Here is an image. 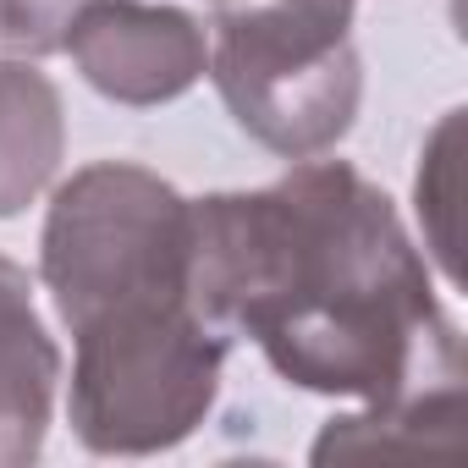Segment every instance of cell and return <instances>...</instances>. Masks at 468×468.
<instances>
[{
  "label": "cell",
  "instance_id": "9",
  "mask_svg": "<svg viewBox=\"0 0 468 468\" xmlns=\"http://www.w3.org/2000/svg\"><path fill=\"white\" fill-rule=\"evenodd\" d=\"M457 154H463V111H446L441 127L424 138V165H419V220H424V238H430V254L435 265L446 271V282L457 287L463 282V265H457Z\"/></svg>",
  "mask_w": 468,
  "mask_h": 468
},
{
  "label": "cell",
  "instance_id": "6",
  "mask_svg": "<svg viewBox=\"0 0 468 468\" xmlns=\"http://www.w3.org/2000/svg\"><path fill=\"white\" fill-rule=\"evenodd\" d=\"M61 353L34 309V276L0 254V468H28L56 408Z\"/></svg>",
  "mask_w": 468,
  "mask_h": 468
},
{
  "label": "cell",
  "instance_id": "8",
  "mask_svg": "<svg viewBox=\"0 0 468 468\" xmlns=\"http://www.w3.org/2000/svg\"><path fill=\"white\" fill-rule=\"evenodd\" d=\"M463 424V380L408 391L397 402H369V413L331 419L314 441V463L336 452H424V446H457Z\"/></svg>",
  "mask_w": 468,
  "mask_h": 468
},
{
  "label": "cell",
  "instance_id": "1",
  "mask_svg": "<svg viewBox=\"0 0 468 468\" xmlns=\"http://www.w3.org/2000/svg\"><path fill=\"white\" fill-rule=\"evenodd\" d=\"M193 309L320 397L397 402L463 380V342L397 204L347 160L193 198Z\"/></svg>",
  "mask_w": 468,
  "mask_h": 468
},
{
  "label": "cell",
  "instance_id": "2",
  "mask_svg": "<svg viewBox=\"0 0 468 468\" xmlns=\"http://www.w3.org/2000/svg\"><path fill=\"white\" fill-rule=\"evenodd\" d=\"M204 72L231 122L271 154H331L364 100L353 0H215Z\"/></svg>",
  "mask_w": 468,
  "mask_h": 468
},
{
  "label": "cell",
  "instance_id": "10",
  "mask_svg": "<svg viewBox=\"0 0 468 468\" xmlns=\"http://www.w3.org/2000/svg\"><path fill=\"white\" fill-rule=\"evenodd\" d=\"M89 0H0V39L28 56H50V50H61L72 17Z\"/></svg>",
  "mask_w": 468,
  "mask_h": 468
},
{
  "label": "cell",
  "instance_id": "7",
  "mask_svg": "<svg viewBox=\"0 0 468 468\" xmlns=\"http://www.w3.org/2000/svg\"><path fill=\"white\" fill-rule=\"evenodd\" d=\"M67 116L56 83L28 61H0V220L23 215L56 176Z\"/></svg>",
  "mask_w": 468,
  "mask_h": 468
},
{
  "label": "cell",
  "instance_id": "3",
  "mask_svg": "<svg viewBox=\"0 0 468 468\" xmlns=\"http://www.w3.org/2000/svg\"><path fill=\"white\" fill-rule=\"evenodd\" d=\"M39 276L67 331L122 303L193 298V198L133 160L72 171L45 215Z\"/></svg>",
  "mask_w": 468,
  "mask_h": 468
},
{
  "label": "cell",
  "instance_id": "5",
  "mask_svg": "<svg viewBox=\"0 0 468 468\" xmlns=\"http://www.w3.org/2000/svg\"><path fill=\"white\" fill-rule=\"evenodd\" d=\"M61 50L78 61L94 94L133 111L182 100L209 67L204 28L182 6H154V0H89Z\"/></svg>",
  "mask_w": 468,
  "mask_h": 468
},
{
  "label": "cell",
  "instance_id": "4",
  "mask_svg": "<svg viewBox=\"0 0 468 468\" xmlns=\"http://www.w3.org/2000/svg\"><path fill=\"white\" fill-rule=\"evenodd\" d=\"M72 430L100 457L182 446L215 408L226 336L176 303H122L72 331Z\"/></svg>",
  "mask_w": 468,
  "mask_h": 468
}]
</instances>
